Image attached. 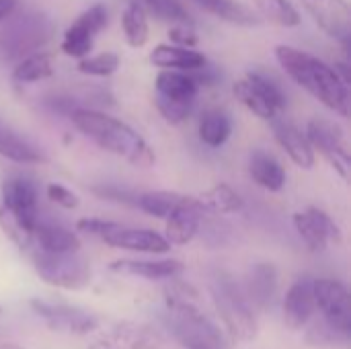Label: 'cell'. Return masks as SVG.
<instances>
[{
	"label": "cell",
	"instance_id": "15",
	"mask_svg": "<svg viewBox=\"0 0 351 349\" xmlns=\"http://www.w3.org/2000/svg\"><path fill=\"white\" fill-rule=\"evenodd\" d=\"M294 228L313 253L325 251L331 243L339 245L343 239L341 230L333 222V218L319 208H306L302 212H296Z\"/></svg>",
	"mask_w": 351,
	"mask_h": 349
},
{
	"label": "cell",
	"instance_id": "13",
	"mask_svg": "<svg viewBox=\"0 0 351 349\" xmlns=\"http://www.w3.org/2000/svg\"><path fill=\"white\" fill-rule=\"evenodd\" d=\"M313 288H315L317 311L323 313L327 327L335 335L348 339L351 333V304L346 284L337 280L321 278L313 282Z\"/></svg>",
	"mask_w": 351,
	"mask_h": 349
},
{
	"label": "cell",
	"instance_id": "29",
	"mask_svg": "<svg viewBox=\"0 0 351 349\" xmlns=\"http://www.w3.org/2000/svg\"><path fill=\"white\" fill-rule=\"evenodd\" d=\"M53 74V56L47 51H33L19 60L12 68V80L21 84H31L45 80Z\"/></svg>",
	"mask_w": 351,
	"mask_h": 349
},
{
	"label": "cell",
	"instance_id": "1",
	"mask_svg": "<svg viewBox=\"0 0 351 349\" xmlns=\"http://www.w3.org/2000/svg\"><path fill=\"white\" fill-rule=\"evenodd\" d=\"M162 321L183 349H232L230 337L197 304V292L175 282L165 290Z\"/></svg>",
	"mask_w": 351,
	"mask_h": 349
},
{
	"label": "cell",
	"instance_id": "33",
	"mask_svg": "<svg viewBox=\"0 0 351 349\" xmlns=\"http://www.w3.org/2000/svg\"><path fill=\"white\" fill-rule=\"evenodd\" d=\"M181 200H183V195L177 191H146V193L136 195L134 206H138L148 216L165 220L179 206Z\"/></svg>",
	"mask_w": 351,
	"mask_h": 349
},
{
	"label": "cell",
	"instance_id": "14",
	"mask_svg": "<svg viewBox=\"0 0 351 349\" xmlns=\"http://www.w3.org/2000/svg\"><path fill=\"white\" fill-rule=\"evenodd\" d=\"M107 23H109V12H107V8L103 4H95V6L86 8L64 31L60 49L66 56L76 58V60L88 56L93 51L95 37L107 27Z\"/></svg>",
	"mask_w": 351,
	"mask_h": 349
},
{
	"label": "cell",
	"instance_id": "24",
	"mask_svg": "<svg viewBox=\"0 0 351 349\" xmlns=\"http://www.w3.org/2000/svg\"><path fill=\"white\" fill-rule=\"evenodd\" d=\"M150 62L162 70H183L193 72L208 64L206 56L195 47H181L175 43H160L150 51Z\"/></svg>",
	"mask_w": 351,
	"mask_h": 349
},
{
	"label": "cell",
	"instance_id": "3",
	"mask_svg": "<svg viewBox=\"0 0 351 349\" xmlns=\"http://www.w3.org/2000/svg\"><path fill=\"white\" fill-rule=\"evenodd\" d=\"M70 119L74 128L99 148L123 158L132 167L148 169L154 165V152L150 144L121 119L84 107H74L70 111Z\"/></svg>",
	"mask_w": 351,
	"mask_h": 349
},
{
	"label": "cell",
	"instance_id": "22",
	"mask_svg": "<svg viewBox=\"0 0 351 349\" xmlns=\"http://www.w3.org/2000/svg\"><path fill=\"white\" fill-rule=\"evenodd\" d=\"M113 274L134 276L144 280H175L185 272V265L177 259H119L109 265Z\"/></svg>",
	"mask_w": 351,
	"mask_h": 349
},
{
	"label": "cell",
	"instance_id": "30",
	"mask_svg": "<svg viewBox=\"0 0 351 349\" xmlns=\"http://www.w3.org/2000/svg\"><path fill=\"white\" fill-rule=\"evenodd\" d=\"M121 27L125 41L132 47H144L150 37V27H148V14L144 6L138 0H132L123 12H121Z\"/></svg>",
	"mask_w": 351,
	"mask_h": 349
},
{
	"label": "cell",
	"instance_id": "19",
	"mask_svg": "<svg viewBox=\"0 0 351 349\" xmlns=\"http://www.w3.org/2000/svg\"><path fill=\"white\" fill-rule=\"evenodd\" d=\"M271 128H274V136L278 140V144L282 146V150L290 156V160L300 167V169H313L315 160H317V152L313 150L306 134L292 123L290 119L282 115L271 119Z\"/></svg>",
	"mask_w": 351,
	"mask_h": 349
},
{
	"label": "cell",
	"instance_id": "5",
	"mask_svg": "<svg viewBox=\"0 0 351 349\" xmlns=\"http://www.w3.org/2000/svg\"><path fill=\"white\" fill-rule=\"evenodd\" d=\"M0 29V58L21 60L33 51H39L56 33L53 21L45 12L25 10L21 14H10L2 21Z\"/></svg>",
	"mask_w": 351,
	"mask_h": 349
},
{
	"label": "cell",
	"instance_id": "26",
	"mask_svg": "<svg viewBox=\"0 0 351 349\" xmlns=\"http://www.w3.org/2000/svg\"><path fill=\"white\" fill-rule=\"evenodd\" d=\"M0 156L16 165H41L47 160L45 154L35 144L19 136V132H14L2 119H0Z\"/></svg>",
	"mask_w": 351,
	"mask_h": 349
},
{
	"label": "cell",
	"instance_id": "17",
	"mask_svg": "<svg viewBox=\"0 0 351 349\" xmlns=\"http://www.w3.org/2000/svg\"><path fill=\"white\" fill-rule=\"evenodd\" d=\"M160 339L148 325L121 321L107 327L88 349H156Z\"/></svg>",
	"mask_w": 351,
	"mask_h": 349
},
{
	"label": "cell",
	"instance_id": "2",
	"mask_svg": "<svg viewBox=\"0 0 351 349\" xmlns=\"http://www.w3.org/2000/svg\"><path fill=\"white\" fill-rule=\"evenodd\" d=\"M276 60L282 70L311 97L321 101L339 117L350 115V84L339 78L333 66L292 45H278Z\"/></svg>",
	"mask_w": 351,
	"mask_h": 349
},
{
	"label": "cell",
	"instance_id": "8",
	"mask_svg": "<svg viewBox=\"0 0 351 349\" xmlns=\"http://www.w3.org/2000/svg\"><path fill=\"white\" fill-rule=\"evenodd\" d=\"M29 251L35 274L45 284L64 290H82L90 284V265L80 255V251L47 253L35 247H31Z\"/></svg>",
	"mask_w": 351,
	"mask_h": 349
},
{
	"label": "cell",
	"instance_id": "31",
	"mask_svg": "<svg viewBox=\"0 0 351 349\" xmlns=\"http://www.w3.org/2000/svg\"><path fill=\"white\" fill-rule=\"evenodd\" d=\"M193 2L220 21H226L232 25H243V27L257 25V16L239 0H193Z\"/></svg>",
	"mask_w": 351,
	"mask_h": 349
},
{
	"label": "cell",
	"instance_id": "6",
	"mask_svg": "<svg viewBox=\"0 0 351 349\" xmlns=\"http://www.w3.org/2000/svg\"><path fill=\"white\" fill-rule=\"evenodd\" d=\"M76 230L88 237L101 239L105 245L113 249L134 251V253H150V255H165L171 251L169 241L148 228H132L119 222H107L99 218H82L76 222Z\"/></svg>",
	"mask_w": 351,
	"mask_h": 349
},
{
	"label": "cell",
	"instance_id": "18",
	"mask_svg": "<svg viewBox=\"0 0 351 349\" xmlns=\"http://www.w3.org/2000/svg\"><path fill=\"white\" fill-rule=\"evenodd\" d=\"M204 210L197 202V197H187L183 195V200L179 202V206L165 218L167 220V234L165 239L169 241V245H189L199 228H202V220H204Z\"/></svg>",
	"mask_w": 351,
	"mask_h": 349
},
{
	"label": "cell",
	"instance_id": "20",
	"mask_svg": "<svg viewBox=\"0 0 351 349\" xmlns=\"http://www.w3.org/2000/svg\"><path fill=\"white\" fill-rule=\"evenodd\" d=\"M313 282H315L313 278H300L286 292L284 321L294 331L306 327L313 321V317L317 315V300H315Z\"/></svg>",
	"mask_w": 351,
	"mask_h": 349
},
{
	"label": "cell",
	"instance_id": "16",
	"mask_svg": "<svg viewBox=\"0 0 351 349\" xmlns=\"http://www.w3.org/2000/svg\"><path fill=\"white\" fill-rule=\"evenodd\" d=\"M313 21L325 35L341 41L346 47L351 37V10L348 0H300Z\"/></svg>",
	"mask_w": 351,
	"mask_h": 349
},
{
	"label": "cell",
	"instance_id": "21",
	"mask_svg": "<svg viewBox=\"0 0 351 349\" xmlns=\"http://www.w3.org/2000/svg\"><path fill=\"white\" fill-rule=\"evenodd\" d=\"M251 306L261 313L269 311L278 296V272L271 263H257L251 267L243 286Z\"/></svg>",
	"mask_w": 351,
	"mask_h": 349
},
{
	"label": "cell",
	"instance_id": "40",
	"mask_svg": "<svg viewBox=\"0 0 351 349\" xmlns=\"http://www.w3.org/2000/svg\"><path fill=\"white\" fill-rule=\"evenodd\" d=\"M0 319H2V309H0Z\"/></svg>",
	"mask_w": 351,
	"mask_h": 349
},
{
	"label": "cell",
	"instance_id": "25",
	"mask_svg": "<svg viewBox=\"0 0 351 349\" xmlns=\"http://www.w3.org/2000/svg\"><path fill=\"white\" fill-rule=\"evenodd\" d=\"M249 175L265 191L276 193V191H282L286 185V169L274 154L261 148L253 150L249 156Z\"/></svg>",
	"mask_w": 351,
	"mask_h": 349
},
{
	"label": "cell",
	"instance_id": "10",
	"mask_svg": "<svg viewBox=\"0 0 351 349\" xmlns=\"http://www.w3.org/2000/svg\"><path fill=\"white\" fill-rule=\"evenodd\" d=\"M29 304H31V311L45 323V327H49L56 333L82 337V335H90L99 327L97 315L80 306L68 304V302L33 298Z\"/></svg>",
	"mask_w": 351,
	"mask_h": 349
},
{
	"label": "cell",
	"instance_id": "32",
	"mask_svg": "<svg viewBox=\"0 0 351 349\" xmlns=\"http://www.w3.org/2000/svg\"><path fill=\"white\" fill-rule=\"evenodd\" d=\"M257 12L274 25L280 27H298L302 16L290 0H253Z\"/></svg>",
	"mask_w": 351,
	"mask_h": 349
},
{
	"label": "cell",
	"instance_id": "28",
	"mask_svg": "<svg viewBox=\"0 0 351 349\" xmlns=\"http://www.w3.org/2000/svg\"><path fill=\"white\" fill-rule=\"evenodd\" d=\"M199 206L204 212L208 214H218V216H226V214H237L243 210L245 200L241 197V193H237L230 185H214L210 189H206L199 197H197Z\"/></svg>",
	"mask_w": 351,
	"mask_h": 349
},
{
	"label": "cell",
	"instance_id": "9",
	"mask_svg": "<svg viewBox=\"0 0 351 349\" xmlns=\"http://www.w3.org/2000/svg\"><path fill=\"white\" fill-rule=\"evenodd\" d=\"M234 97L259 119L271 121L274 117L282 115L286 111V95L282 86L263 72H249L245 78L237 80L232 84Z\"/></svg>",
	"mask_w": 351,
	"mask_h": 349
},
{
	"label": "cell",
	"instance_id": "39",
	"mask_svg": "<svg viewBox=\"0 0 351 349\" xmlns=\"http://www.w3.org/2000/svg\"><path fill=\"white\" fill-rule=\"evenodd\" d=\"M0 349H25L21 346H14V344H0Z\"/></svg>",
	"mask_w": 351,
	"mask_h": 349
},
{
	"label": "cell",
	"instance_id": "12",
	"mask_svg": "<svg viewBox=\"0 0 351 349\" xmlns=\"http://www.w3.org/2000/svg\"><path fill=\"white\" fill-rule=\"evenodd\" d=\"M306 138L315 152H319L339 175L341 179H350V144L346 132L339 123L325 117H315L306 125Z\"/></svg>",
	"mask_w": 351,
	"mask_h": 349
},
{
	"label": "cell",
	"instance_id": "27",
	"mask_svg": "<svg viewBox=\"0 0 351 349\" xmlns=\"http://www.w3.org/2000/svg\"><path fill=\"white\" fill-rule=\"evenodd\" d=\"M197 134L208 148H220L228 142L232 134V119L226 111L218 107H210L199 117Z\"/></svg>",
	"mask_w": 351,
	"mask_h": 349
},
{
	"label": "cell",
	"instance_id": "37",
	"mask_svg": "<svg viewBox=\"0 0 351 349\" xmlns=\"http://www.w3.org/2000/svg\"><path fill=\"white\" fill-rule=\"evenodd\" d=\"M169 39L171 43L175 45H181V47H195L199 43V37L193 29V25H171L169 29Z\"/></svg>",
	"mask_w": 351,
	"mask_h": 349
},
{
	"label": "cell",
	"instance_id": "34",
	"mask_svg": "<svg viewBox=\"0 0 351 349\" xmlns=\"http://www.w3.org/2000/svg\"><path fill=\"white\" fill-rule=\"evenodd\" d=\"M146 10V14H152L154 19L171 25H193L191 14L179 0H142L140 2Z\"/></svg>",
	"mask_w": 351,
	"mask_h": 349
},
{
	"label": "cell",
	"instance_id": "7",
	"mask_svg": "<svg viewBox=\"0 0 351 349\" xmlns=\"http://www.w3.org/2000/svg\"><path fill=\"white\" fill-rule=\"evenodd\" d=\"M154 86V105L162 119L171 125H181L187 121L202 88L195 76L183 70H162L156 76Z\"/></svg>",
	"mask_w": 351,
	"mask_h": 349
},
{
	"label": "cell",
	"instance_id": "35",
	"mask_svg": "<svg viewBox=\"0 0 351 349\" xmlns=\"http://www.w3.org/2000/svg\"><path fill=\"white\" fill-rule=\"evenodd\" d=\"M119 56L115 51H103V53H95V56H84L78 60V72L86 74V76H111L117 68H119Z\"/></svg>",
	"mask_w": 351,
	"mask_h": 349
},
{
	"label": "cell",
	"instance_id": "11",
	"mask_svg": "<svg viewBox=\"0 0 351 349\" xmlns=\"http://www.w3.org/2000/svg\"><path fill=\"white\" fill-rule=\"evenodd\" d=\"M2 212H6L25 232L33 237L39 220V191L31 177L10 175L2 183Z\"/></svg>",
	"mask_w": 351,
	"mask_h": 349
},
{
	"label": "cell",
	"instance_id": "36",
	"mask_svg": "<svg viewBox=\"0 0 351 349\" xmlns=\"http://www.w3.org/2000/svg\"><path fill=\"white\" fill-rule=\"evenodd\" d=\"M45 191H47V197H49L56 206H60V208H64V210H74V208H78V195H76L74 191H70L68 187H64V185H60V183H49Z\"/></svg>",
	"mask_w": 351,
	"mask_h": 349
},
{
	"label": "cell",
	"instance_id": "38",
	"mask_svg": "<svg viewBox=\"0 0 351 349\" xmlns=\"http://www.w3.org/2000/svg\"><path fill=\"white\" fill-rule=\"evenodd\" d=\"M16 8V0H0V23L10 16Z\"/></svg>",
	"mask_w": 351,
	"mask_h": 349
},
{
	"label": "cell",
	"instance_id": "23",
	"mask_svg": "<svg viewBox=\"0 0 351 349\" xmlns=\"http://www.w3.org/2000/svg\"><path fill=\"white\" fill-rule=\"evenodd\" d=\"M33 247L47 253H72L80 251V239L64 224L39 218L33 230Z\"/></svg>",
	"mask_w": 351,
	"mask_h": 349
},
{
	"label": "cell",
	"instance_id": "4",
	"mask_svg": "<svg viewBox=\"0 0 351 349\" xmlns=\"http://www.w3.org/2000/svg\"><path fill=\"white\" fill-rule=\"evenodd\" d=\"M210 294L224 329L234 341H253L257 337V315L243 286L228 274H216L210 282Z\"/></svg>",
	"mask_w": 351,
	"mask_h": 349
}]
</instances>
